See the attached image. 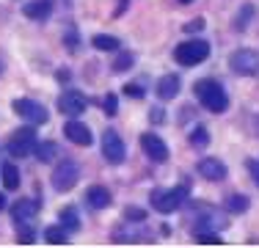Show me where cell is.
Here are the masks:
<instances>
[{
  "label": "cell",
  "mask_w": 259,
  "mask_h": 248,
  "mask_svg": "<svg viewBox=\"0 0 259 248\" xmlns=\"http://www.w3.org/2000/svg\"><path fill=\"white\" fill-rule=\"evenodd\" d=\"M196 97H199V102L204 105L207 110H212V113H224L226 108H229V97H226L224 86L218 83V80H199V83L193 86Z\"/></svg>",
  "instance_id": "1"
},
{
  "label": "cell",
  "mask_w": 259,
  "mask_h": 248,
  "mask_svg": "<svg viewBox=\"0 0 259 248\" xmlns=\"http://www.w3.org/2000/svg\"><path fill=\"white\" fill-rule=\"evenodd\" d=\"M188 198V185H180V188H160V190H152L149 201L157 213L168 215L174 213L177 207H182V201Z\"/></svg>",
  "instance_id": "2"
},
{
  "label": "cell",
  "mask_w": 259,
  "mask_h": 248,
  "mask_svg": "<svg viewBox=\"0 0 259 248\" xmlns=\"http://www.w3.org/2000/svg\"><path fill=\"white\" fill-rule=\"evenodd\" d=\"M209 55V45L204 39H190V42H182L180 47L174 50V58H177V64H182V66H196V64H201Z\"/></svg>",
  "instance_id": "3"
},
{
  "label": "cell",
  "mask_w": 259,
  "mask_h": 248,
  "mask_svg": "<svg viewBox=\"0 0 259 248\" xmlns=\"http://www.w3.org/2000/svg\"><path fill=\"white\" fill-rule=\"evenodd\" d=\"M6 146H9V154H11V157H28V154L36 152L39 138H36V133H33L30 127H22V130H17V133L11 135Z\"/></svg>",
  "instance_id": "4"
},
{
  "label": "cell",
  "mask_w": 259,
  "mask_h": 248,
  "mask_svg": "<svg viewBox=\"0 0 259 248\" xmlns=\"http://www.w3.org/2000/svg\"><path fill=\"white\" fill-rule=\"evenodd\" d=\"M229 66L234 74H254V77H259V53L256 50H234L229 55Z\"/></svg>",
  "instance_id": "5"
},
{
  "label": "cell",
  "mask_w": 259,
  "mask_h": 248,
  "mask_svg": "<svg viewBox=\"0 0 259 248\" xmlns=\"http://www.w3.org/2000/svg\"><path fill=\"white\" fill-rule=\"evenodd\" d=\"M80 179V166L72 160H64L58 169L53 171V188L55 190H72Z\"/></svg>",
  "instance_id": "6"
},
{
  "label": "cell",
  "mask_w": 259,
  "mask_h": 248,
  "mask_svg": "<svg viewBox=\"0 0 259 248\" xmlns=\"http://www.w3.org/2000/svg\"><path fill=\"white\" fill-rule=\"evenodd\" d=\"M124 154H127L124 141H121L113 130H105V135H102V157L108 160L110 166H119V163H124Z\"/></svg>",
  "instance_id": "7"
},
{
  "label": "cell",
  "mask_w": 259,
  "mask_h": 248,
  "mask_svg": "<svg viewBox=\"0 0 259 248\" xmlns=\"http://www.w3.org/2000/svg\"><path fill=\"white\" fill-rule=\"evenodd\" d=\"M11 108H14V113L17 116H22V119L25 121H30V124H45L47 119H50V113H47L45 108H41L39 102H33V99H14V105H11Z\"/></svg>",
  "instance_id": "8"
},
{
  "label": "cell",
  "mask_w": 259,
  "mask_h": 248,
  "mask_svg": "<svg viewBox=\"0 0 259 248\" xmlns=\"http://www.w3.org/2000/svg\"><path fill=\"white\" fill-rule=\"evenodd\" d=\"M141 149H144V154L152 163H165V160H168V146H165V141L155 133L141 135Z\"/></svg>",
  "instance_id": "9"
},
{
  "label": "cell",
  "mask_w": 259,
  "mask_h": 248,
  "mask_svg": "<svg viewBox=\"0 0 259 248\" xmlns=\"http://www.w3.org/2000/svg\"><path fill=\"white\" fill-rule=\"evenodd\" d=\"M85 105H89V99L80 94V91H75V89L64 91V94L58 97V110H61V113H66V116H72V119H77V116L83 113Z\"/></svg>",
  "instance_id": "10"
},
{
  "label": "cell",
  "mask_w": 259,
  "mask_h": 248,
  "mask_svg": "<svg viewBox=\"0 0 259 248\" xmlns=\"http://www.w3.org/2000/svg\"><path fill=\"white\" fill-rule=\"evenodd\" d=\"M39 207H41L39 198H20V201L11 207V218H14V223L22 229V226H28V223L39 215Z\"/></svg>",
  "instance_id": "11"
},
{
  "label": "cell",
  "mask_w": 259,
  "mask_h": 248,
  "mask_svg": "<svg viewBox=\"0 0 259 248\" xmlns=\"http://www.w3.org/2000/svg\"><path fill=\"white\" fill-rule=\"evenodd\" d=\"M64 135L72 141V144H77V146H91V141H94L91 130L85 127L83 121H77V119H72L69 124H66V127H64Z\"/></svg>",
  "instance_id": "12"
},
{
  "label": "cell",
  "mask_w": 259,
  "mask_h": 248,
  "mask_svg": "<svg viewBox=\"0 0 259 248\" xmlns=\"http://www.w3.org/2000/svg\"><path fill=\"white\" fill-rule=\"evenodd\" d=\"M199 174L209 182H221V179H226V166L218 157H204L199 163Z\"/></svg>",
  "instance_id": "13"
},
{
  "label": "cell",
  "mask_w": 259,
  "mask_h": 248,
  "mask_svg": "<svg viewBox=\"0 0 259 248\" xmlns=\"http://www.w3.org/2000/svg\"><path fill=\"white\" fill-rule=\"evenodd\" d=\"M85 201L91 204L94 210H105V207H110V190L108 188H102V185H91L89 190H85Z\"/></svg>",
  "instance_id": "14"
},
{
  "label": "cell",
  "mask_w": 259,
  "mask_h": 248,
  "mask_svg": "<svg viewBox=\"0 0 259 248\" xmlns=\"http://www.w3.org/2000/svg\"><path fill=\"white\" fill-rule=\"evenodd\" d=\"M25 17L28 20H47L53 11V0H30V3H25Z\"/></svg>",
  "instance_id": "15"
},
{
  "label": "cell",
  "mask_w": 259,
  "mask_h": 248,
  "mask_svg": "<svg viewBox=\"0 0 259 248\" xmlns=\"http://www.w3.org/2000/svg\"><path fill=\"white\" fill-rule=\"evenodd\" d=\"M180 94V77L177 74H163L157 80V97L160 99H174Z\"/></svg>",
  "instance_id": "16"
},
{
  "label": "cell",
  "mask_w": 259,
  "mask_h": 248,
  "mask_svg": "<svg viewBox=\"0 0 259 248\" xmlns=\"http://www.w3.org/2000/svg\"><path fill=\"white\" fill-rule=\"evenodd\" d=\"M66 232H69V229H66L64 223H58V226H47L45 229V240L50 245H66L69 243V240H66Z\"/></svg>",
  "instance_id": "17"
},
{
  "label": "cell",
  "mask_w": 259,
  "mask_h": 248,
  "mask_svg": "<svg viewBox=\"0 0 259 248\" xmlns=\"http://www.w3.org/2000/svg\"><path fill=\"white\" fill-rule=\"evenodd\" d=\"M3 188L6 190H17L20 188V171H17V166L14 163H3Z\"/></svg>",
  "instance_id": "18"
},
{
  "label": "cell",
  "mask_w": 259,
  "mask_h": 248,
  "mask_svg": "<svg viewBox=\"0 0 259 248\" xmlns=\"http://www.w3.org/2000/svg\"><path fill=\"white\" fill-rule=\"evenodd\" d=\"M33 154L41 160V163H53V160H55V154H58V146H55L53 141H45V144H39V146H36V152H33Z\"/></svg>",
  "instance_id": "19"
},
{
  "label": "cell",
  "mask_w": 259,
  "mask_h": 248,
  "mask_svg": "<svg viewBox=\"0 0 259 248\" xmlns=\"http://www.w3.org/2000/svg\"><path fill=\"white\" fill-rule=\"evenodd\" d=\"M226 210H229V213H245V210H248V196H243V193L226 196Z\"/></svg>",
  "instance_id": "20"
},
{
  "label": "cell",
  "mask_w": 259,
  "mask_h": 248,
  "mask_svg": "<svg viewBox=\"0 0 259 248\" xmlns=\"http://www.w3.org/2000/svg\"><path fill=\"white\" fill-rule=\"evenodd\" d=\"M188 141L193 146H199V149H204L209 144V133H207V127H201V124H196L193 130H190V135H188Z\"/></svg>",
  "instance_id": "21"
},
{
  "label": "cell",
  "mask_w": 259,
  "mask_h": 248,
  "mask_svg": "<svg viewBox=\"0 0 259 248\" xmlns=\"http://www.w3.org/2000/svg\"><path fill=\"white\" fill-rule=\"evenodd\" d=\"M61 223H64L66 229H69V232H77L80 229V218H77V210L75 207H66V210H61Z\"/></svg>",
  "instance_id": "22"
},
{
  "label": "cell",
  "mask_w": 259,
  "mask_h": 248,
  "mask_svg": "<svg viewBox=\"0 0 259 248\" xmlns=\"http://www.w3.org/2000/svg\"><path fill=\"white\" fill-rule=\"evenodd\" d=\"M91 45L97 50H119V39H116V36H108V33H97L94 39H91Z\"/></svg>",
  "instance_id": "23"
},
{
  "label": "cell",
  "mask_w": 259,
  "mask_h": 248,
  "mask_svg": "<svg viewBox=\"0 0 259 248\" xmlns=\"http://www.w3.org/2000/svg\"><path fill=\"white\" fill-rule=\"evenodd\" d=\"M196 243H201V245H224V240L218 237V234H212V232H196Z\"/></svg>",
  "instance_id": "24"
},
{
  "label": "cell",
  "mask_w": 259,
  "mask_h": 248,
  "mask_svg": "<svg viewBox=\"0 0 259 248\" xmlns=\"http://www.w3.org/2000/svg\"><path fill=\"white\" fill-rule=\"evenodd\" d=\"M133 64H135V58L130 53H121L119 58H116V64H113V69L116 72H127V69H133Z\"/></svg>",
  "instance_id": "25"
},
{
  "label": "cell",
  "mask_w": 259,
  "mask_h": 248,
  "mask_svg": "<svg viewBox=\"0 0 259 248\" xmlns=\"http://www.w3.org/2000/svg\"><path fill=\"white\" fill-rule=\"evenodd\" d=\"M102 110L108 116H116V110H119V99H116V94H108L102 99Z\"/></svg>",
  "instance_id": "26"
},
{
  "label": "cell",
  "mask_w": 259,
  "mask_h": 248,
  "mask_svg": "<svg viewBox=\"0 0 259 248\" xmlns=\"http://www.w3.org/2000/svg\"><path fill=\"white\" fill-rule=\"evenodd\" d=\"M124 218L133 221V223H141V221L146 218V213H144V210H138V207H127L124 210Z\"/></svg>",
  "instance_id": "27"
},
{
  "label": "cell",
  "mask_w": 259,
  "mask_h": 248,
  "mask_svg": "<svg viewBox=\"0 0 259 248\" xmlns=\"http://www.w3.org/2000/svg\"><path fill=\"white\" fill-rule=\"evenodd\" d=\"M254 14V9H251V6H245L243 9V14H237V22H234V28H245V25H248V17Z\"/></svg>",
  "instance_id": "28"
},
{
  "label": "cell",
  "mask_w": 259,
  "mask_h": 248,
  "mask_svg": "<svg viewBox=\"0 0 259 248\" xmlns=\"http://www.w3.org/2000/svg\"><path fill=\"white\" fill-rule=\"evenodd\" d=\"M124 94H127V97H135V99H141V97H144V89H141L138 83H127V86H124Z\"/></svg>",
  "instance_id": "29"
},
{
  "label": "cell",
  "mask_w": 259,
  "mask_h": 248,
  "mask_svg": "<svg viewBox=\"0 0 259 248\" xmlns=\"http://www.w3.org/2000/svg\"><path fill=\"white\" fill-rule=\"evenodd\" d=\"M245 166H248V171H251V179H254V182H256V188H259V160H248Z\"/></svg>",
  "instance_id": "30"
},
{
  "label": "cell",
  "mask_w": 259,
  "mask_h": 248,
  "mask_svg": "<svg viewBox=\"0 0 259 248\" xmlns=\"http://www.w3.org/2000/svg\"><path fill=\"white\" fill-rule=\"evenodd\" d=\"M204 28V20H196V22H188L185 25V33H193V30H201Z\"/></svg>",
  "instance_id": "31"
},
{
  "label": "cell",
  "mask_w": 259,
  "mask_h": 248,
  "mask_svg": "<svg viewBox=\"0 0 259 248\" xmlns=\"http://www.w3.org/2000/svg\"><path fill=\"white\" fill-rule=\"evenodd\" d=\"M20 243H22V245L36 243V240H33V232H25V229H22V232H20Z\"/></svg>",
  "instance_id": "32"
},
{
  "label": "cell",
  "mask_w": 259,
  "mask_h": 248,
  "mask_svg": "<svg viewBox=\"0 0 259 248\" xmlns=\"http://www.w3.org/2000/svg\"><path fill=\"white\" fill-rule=\"evenodd\" d=\"M149 119H155V121H163V110H152V113H149Z\"/></svg>",
  "instance_id": "33"
},
{
  "label": "cell",
  "mask_w": 259,
  "mask_h": 248,
  "mask_svg": "<svg viewBox=\"0 0 259 248\" xmlns=\"http://www.w3.org/2000/svg\"><path fill=\"white\" fill-rule=\"evenodd\" d=\"M0 210H6V196L0 193Z\"/></svg>",
  "instance_id": "34"
},
{
  "label": "cell",
  "mask_w": 259,
  "mask_h": 248,
  "mask_svg": "<svg viewBox=\"0 0 259 248\" xmlns=\"http://www.w3.org/2000/svg\"><path fill=\"white\" fill-rule=\"evenodd\" d=\"M180 3H193V0H180Z\"/></svg>",
  "instance_id": "35"
},
{
  "label": "cell",
  "mask_w": 259,
  "mask_h": 248,
  "mask_svg": "<svg viewBox=\"0 0 259 248\" xmlns=\"http://www.w3.org/2000/svg\"><path fill=\"white\" fill-rule=\"evenodd\" d=\"M0 72H3V64H0Z\"/></svg>",
  "instance_id": "36"
}]
</instances>
